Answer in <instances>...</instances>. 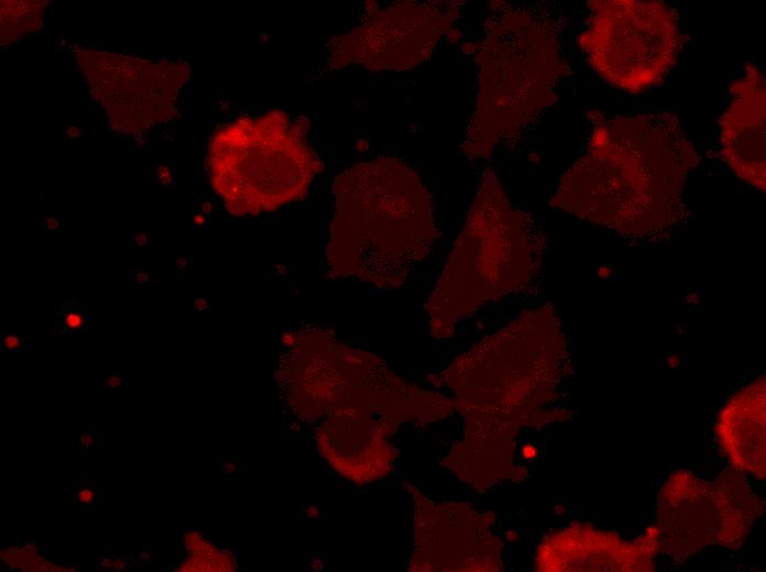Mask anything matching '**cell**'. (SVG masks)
Here are the masks:
<instances>
[{
	"label": "cell",
	"instance_id": "20",
	"mask_svg": "<svg viewBox=\"0 0 766 572\" xmlns=\"http://www.w3.org/2000/svg\"><path fill=\"white\" fill-rule=\"evenodd\" d=\"M108 383L111 387H117L120 385L121 380L118 376H110Z\"/></svg>",
	"mask_w": 766,
	"mask_h": 572
},
{
	"label": "cell",
	"instance_id": "11",
	"mask_svg": "<svg viewBox=\"0 0 766 572\" xmlns=\"http://www.w3.org/2000/svg\"><path fill=\"white\" fill-rule=\"evenodd\" d=\"M612 535L588 529L578 525L566 528L546 538L537 550L536 568L539 571H602L639 570L647 566L654 549L658 546L656 528L635 543H621Z\"/></svg>",
	"mask_w": 766,
	"mask_h": 572
},
{
	"label": "cell",
	"instance_id": "10",
	"mask_svg": "<svg viewBox=\"0 0 766 572\" xmlns=\"http://www.w3.org/2000/svg\"><path fill=\"white\" fill-rule=\"evenodd\" d=\"M732 99L720 118L721 156L736 176L765 190V77L746 63L731 84Z\"/></svg>",
	"mask_w": 766,
	"mask_h": 572
},
{
	"label": "cell",
	"instance_id": "8",
	"mask_svg": "<svg viewBox=\"0 0 766 572\" xmlns=\"http://www.w3.org/2000/svg\"><path fill=\"white\" fill-rule=\"evenodd\" d=\"M76 58L114 129L125 132L168 120L190 73L180 61L154 63L97 50H81Z\"/></svg>",
	"mask_w": 766,
	"mask_h": 572
},
{
	"label": "cell",
	"instance_id": "3",
	"mask_svg": "<svg viewBox=\"0 0 766 572\" xmlns=\"http://www.w3.org/2000/svg\"><path fill=\"white\" fill-rule=\"evenodd\" d=\"M333 196L328 274L381 288L404 284L434 235L430 199L416 174L394 158L358 164L337 176Z\"/></svg>",
	"mask_w": 766,
	"mask_h": 572
},
{
	"label": "cell",
	"instance_id": "15",
	"mask_svg": "<svg viewBox=\"0 0 766 572\" xmlns=\"http://www.w3.org/2000/svg\"><path fill=\"white\" fill-rule=\"evenodd\" d=\"M157 176L164 184H168L172 180L171 169L166 166H161L157 168Z\"/></svg>",
	"mask_w": 766,
	"mask_h": 572
},
{
	"label": "cell",
	"instance_id": "13",
	"mask_svg": "<svg viewBox=\"0 0 766 572\" xmlns=\"http://www.w3.org/2000/svg\"><path fill=\"white\" fill-rule=\"evenodd\" d=\"M716 432L734 469L764 479L765 378L734 395L721 410Z\"/></svg>",
	"mask_w": 766,
	"mask_h": 572
},
{
	"label": "cell",
	"instance_id": "5",
	"mask_svg": "<svg viewBox=\"0 0 766 572\" xmlns=\"http://www.w3.org/2000/svg\"><path fill=\"white\" fill-rule=\"evenodd\" d=\"M486 233L485 223L467 226L464 239L445 268L428 301L431 332L451 337L455 324L484 301L521 288L530 278L536 261V242L530 226L508 204L497 224Z\"/></svg>",
	"mask_w": 766,
	"mask_h": 572
},
{
	"label": "cell",
	"instance_id": "6",
	"mask_svg": "<svg viewBox=\"0 0 766 572\" xmlns=\"http://www.w3.org/2000/svg\"><path fill=\"white\" fill-rule=\"evenodd\" d=\"M589 8L579 45L606 82L639 94L668 74L683 41L674 8L656 0H597Z\"/></svg>",
	"mask_w": 766,
	"mask_h": 572
},
{
	"label": "cell",
	"instance_id": "14",
	"mask_svg": "<svg viewBox=\"0 0 766 572\" xmlns=\"http://www.w3.org/2000/svg\"><path fill=\"white\" fill-rule=\"evenodd\" d=\"M63 322L70 330H78L84 324V316L78 311H68L64 316Z\"/></svg>",
	"mask_w": 766,
	"mask_h": 572
},
{
	"label": "cell",
	"instance_id": "16",
	"mask_svg": "<svg viewBox=\"0 0 766 572\" xmlns=\"http://www.w3.org/2000/svg\"><path fill=\"white\" fill-rule=\"evenodd\" d=\"M77 498L80 504H89L94 499V492L89 488L81 490Z\"/></svg>",
	"mask_w": 766,
	"mask_h": 572
},
{
	"label": "cell",
	"instance_id": "22",
	"mask_svg": "<svg viewBox=\"0 0 766 572\" xmlns=\"http://www.w3.org/2000/svg\"><path fill=\"white\" fill-rule=\"evenodd\" d=\"M196 222H203V218H201V217H196Z\"/></svg>",
	"mask_w": 766,
	"mask_h": 572
},
{
	"label": "cell",
	"instance_id": "2",
	"mask_svg": "<svg viewBox=\"0 0 766 572\" xmlns=\"http://www.w3.org/2000/svg\"><path fill=\"white\" fill-rule=\"evenodd\" d=\"M586 155L562 176L552 205L632 237L681 217L688 173L699 162L678 118L665 111L613 118L590 112Z\"/></svg>",
	"mask_w": 766,
	"mask_h": 572
},
{
	"label": "cell",
	"instance_id": "1",
	"mask_svg": "<svg viewBox=\"0 0 766 572\" xmlns=\"http://www.w3.org/2000/svg\"><path fill=\"white\" fill-rule=\"evenodd\" d=\"M567 366L566 341L550 308L528 311L460 355L442 373L463 417L462 439L440 464L475 492L522 481L521 427L558 420L545 410Z\"/></svg>",
	"mask_w": 766,
	"mask_h": 572
},
{
	"label": "cell",
	"instance_id": "4",
	"mask_svg": "<svg viewBox=\"0 0 766 572\" xmlns=\"http://www.w3.org/2000/svg\"><path fill=\"white\" fill-rule=\"evenodd\" d=\"M307 131V123L273 110L239 118L212 134L208 175L231 215L273 211L307 193L321 169Z\"/></svg>",
	"mask_w": 766,
	"mask_h": 572
},
{
	"label": "cell",
	"instance_id": "12",
	"mask_svg": "<svg viewBox=\"0 0 766 572\" xmlns=\"http://www.w3.org/2000/svg\"><path fill=\"white\" fill-rule=\"evenodd\" d=\"M422 12L397 7L335 40L329 48L332 66L362 63L369 67H405L417 58Z\"/></svg>",
	"mask_w": 766,
	"mask_h": 572
},
{
	"label": "cell",
	"instance_id": "21",
	"mask_svg": "<svg viewBox=\"0 0 766 572\" xmlns=\"http://www.w3.org/2000/svg\"><path fill=\"white\" fill-rule=\"evenodd\" d=\"M136 280L139 284H143L147 280V275L145 273H139Z\"/></svg>",
	"mask_w": 766,
	"mask_h": 572
},
{
	"label": "cell",
	"instance_id": "17",
	"mask_svg": "<svg viewBox=\"0 0 766 572\" xmlns=\"http://www.w3.org/2000/svg\"><path fill=\"white\" fill-rule=\"evenodd\" d=\"M3 342H4L6 348L9 350L17 349L20 345L19 339L14 336L4 337Z\"/></svg>",
	"mask_w": 766,
	"mask_h": 572
},
{
	"label": "cell",
	"instance_id": "9",
	"mask_svg": "<svg viewBox=\"0 0 766 572\" xmlns=\"http://www.w3.org/2000/svg\"><path fill=\"white\" fill-rule=\"evenodd\" d=\"M416 571H502V542L493 534L495 515L467 503H434L415 495Z\"/></svg>",
	"mask_w": 766,
	"mask_h": 572
},
{
	"label": "cell",
	"instance_id": "18",
	"mask_svg": "<svg viewBox=\"0 0 766 572\" xmlns=\"http://www.w3.org/2000/svg\"><path fill=\"white\" fill-rule=\"evenodd\" d=\"M536 453V449L533 446H525L522 449V454L527 460L535 458Z\"/></svg>",
	"mask_w": 766,
	"mask_h": 572
},
{
	"label": "cell",
	"instance_id": "19",
	"mask_svg": "<svg viewBox=\"0 0 766 572\" xmlns=\"http://www.w3.org/2000/svg\"><path fill=\"white\" fill-rule=\"evenodd\" d=\"M79 442L85 447H91L95 442L94 437L90 433H85L80 436Z\"/></svg>",
	"mask_w": 766,
	"mask_h": 572
},
{
	"label": "cell",
	"instance_id": "7",
	"mask_svg": "<svg viewBox=\"0 0 766 572\" xmlns=\"http://www.w3.org/2000/svg\"><path fill=\"white\" fill-rule=\"evenodd\" d=\"M742 480L735 473L718 487L690 474L672 475L660 494L658 546L685 557L707 544L741 542L760 510Z\"/></svg>",
	"mask_w": 766,
	"mask_h": 572
}]
</instances>
